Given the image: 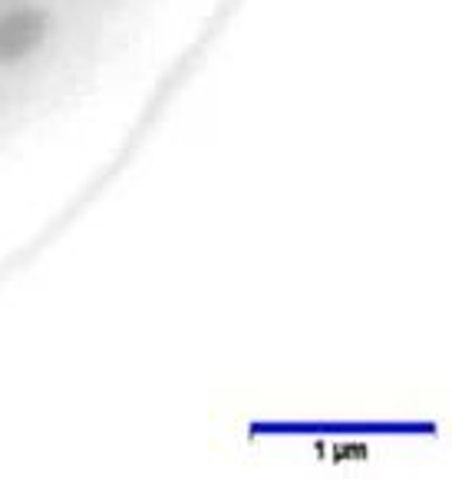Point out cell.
Returning <instances> with one entry per match:
<instances>
[{
    "label": "cell",
    "mask_w": 452,
    "mask_h": 479,
    "mask_svg": "<svg viewBox=\"0 0 452 479\" xmlns=\"http://www.w3.org/2000/svg\"><path fill=\"white\" fill-rule=\"evenodd\" d=\"M40 37H44V17L30 11L4 17L0 21V60H17V56L30 54Z\"/></svg>",
    "instance_id": "1"
}]
</instances>
